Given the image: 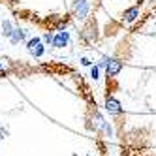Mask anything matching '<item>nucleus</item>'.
Returning a JSON list of instances; mask_svg holds the SVG:
<instances>
[{"instance_id":"nucleus-1","label":"nucleus","mask_w":156,"mask_h":156,"mask_svg":"<svg viewBox=\"0 0 156 156\" xmlns=\"http://www.w3.org/2000/svg\"><path fill=\"white\" fill-rule=\"evenodd\" d=\"M104 107H105V111L111 115V117H115V119H119V117H122L124 115V109H122V105H120V102L113 96V92L107 88V92H105V98H104Z\"/></svg>"},{"instance_id":"nucleus-2","label":"nucleus","mask_w":156,"mask_h":156,"mask_svg":"<svg viewBox=\"0 0 156 156\" xmlns=\"http://www.w3.org/2000/svg\"><path fill=\"white\" fill-rule=\"evenodd\" d=\"M90 13V0H73L72 2V17L77 21H85L88 19Z\"/></svg>"},{"instance_id":"nucleus-3","label":"nucleus","mask_w":156,"mask_h":156,"mask_svg":"<svg viewBox=\"0 0 156 156\" xmlns=\"http://www.w3.org/2000/svg\"><path fill=\"white\" fill-rule=\"evenodd\" d=\"M124 68V60L119 57H105V77L107 79H115V77Z\"/></svg>"},{"instance_id":"nucleus-4","label":"nucleus","mask_w":156,"mask_h":156,"mask_svg":"<svg viewBox=\"0 0 156 156\" xmlns=\"http://www.w3.org/2000/svg\"><path fill=\"white\" fill-rule=\"evenodd\" d=\"M21 68H27V66L21 64V62H15V60H12V58H8V57L0 58V77H8V75H12V73L21 75V73H19Z\"/></svg>"},{"instance_id":"nucleus-5","label":"nucleus","mask_w":156,"mask_h":156,"mask_svg":"<svg viewBox=\"0 0 156 156\" xmlns=\"http://www.w3.org/2000/svg\"><path fill=\"white\" fill-rule=\"evenodd\" d=\"M81 38H83L85 43H92V41L98 40V28H96V19L94 17L85 21V27L81 30Z\"/></svg>"},{"instance_id":"nucleus-6","label":"nucleus","mask_w":156,"mask_h":156,"mask_svg":"<svg viewBox=\"0 0 156 156\" xmlns=\"http://www.w3.org/2000/svg\"><path fill=\"white\" fill-rule=\"evenodd\" d=\"M139 8H141V4L137 2V4H133V6H130V8H126L124 12H122V15H120V21L124 25H132V23H136L137 21V17H139Z\"/></svg>"},{"instance_id":"nucleus-7","label":"nucleus","mask_w":156,"mask_h":156,"mask_svg":"<svg viewBox=\"0 0 156 156\" xmlns=\"http://www.w3.org/2000/svg\"><path fill=\"white\" fill-rule=\"evenodd\" d=\"M68 43H70V32L68 30H57L55 32V36H53V43L51 45L55 49H64V47H68Z\"/></svg>"},{"instance_id":"nucleus-8","label":"nucleus","mask_w":156,"mask_h":156,"mask_svg":"<svg viewBox=\"0 0 156 156\" xmlns=\"http://www.w3.org/2000/svg\"><path fill=\"white\" fill-rule=\"evenodd\" d=\"M25 40H27V30L17 25L13 28V34H12V38H9V41H12V45H19V43L25 41Z\"/></svg>"},{"instance_id":"nucleus-9","label":"nucleus","mask_w":156,"mask_h":156,"mask_svg":"<svg viewBox=\"0 0 156 156\" xmlns=\"http://www.w3.org/2000/svg\"><path fill=\"white\" fill-rule=\"evenodd\" d=\"M0 27H2V36H4V38H8V40L12 38V34H13V28H15V25L12 23V21H9V19H4Z\"/></svg>"},{"instance_id":"nucleus-10","label":"nucleus","mask_w":156,"mask_h":156,"mask_svg":"<svg viewBox=\"0 0 156 156\" xmlns=\"http://www.w3.org/2000/svg\"><path fill=\"white\" fill-rule=\"evenodd\" d=\"M40 43H43V40H41V38H38V36L30 38V40L27 41V51H28V53H30V51H34V49L40 45Z\"/></svg>"},{"instance_id":"nucleus-11","label":"nucleus","mask_w":156,"mask_h":156,"mask_svg":"<svg viewBox=\"0 0 156 156\" xmlns=\"http://www.w3.org/2000/svg\"><path fill=\"white\" fill-rule=\"evenodd\" d=\"M53 36H55L53 30H45V32H43V36H41L43 43H45V45H51V43H53Z\"/></svg>"},{"instance_id":"nucleus-12","label":"nucleus","mask_w":156,"mask_h":156,"mask_svg":"<svg viewBox=\"0 0 156 156\" xmlns=\"http://www.w3.org/2000/svg\"><path fill=\"white\" fill-rule=\"evenodd\" d=\"M100 70H102V68H100L98 64H96V66H92V68H90V77H92L94 81H98V79H100Z\"/></svg>"},{"instance_id":"nucleus-13","label":"nucleus","mask_w":156,"mask_h":156,"mask_svg":"<svg viewBox=\"0 0 156 156\" xmlns=\"http://www.w3.org/2000/svg\"><path fill=\"white\" fill-rule=\"evenodd\" d=\"M81 64H83V66H90V60H88L87 57H83V58H81Z\"/></svg>"},{"instance_id":"nucleus-14","label":"nucleus","mask_w":156,"mask_h":156,"mask_svg":"<svg viewBox=\"0 0 156 156\" xmlns=\"http://www.w3.org/2000/svg\"><path fill=\"white\" fill-rule=\"evenodd\" d=\"M2 2H8V0H2Z\"/></svg>"}]
</instances>
